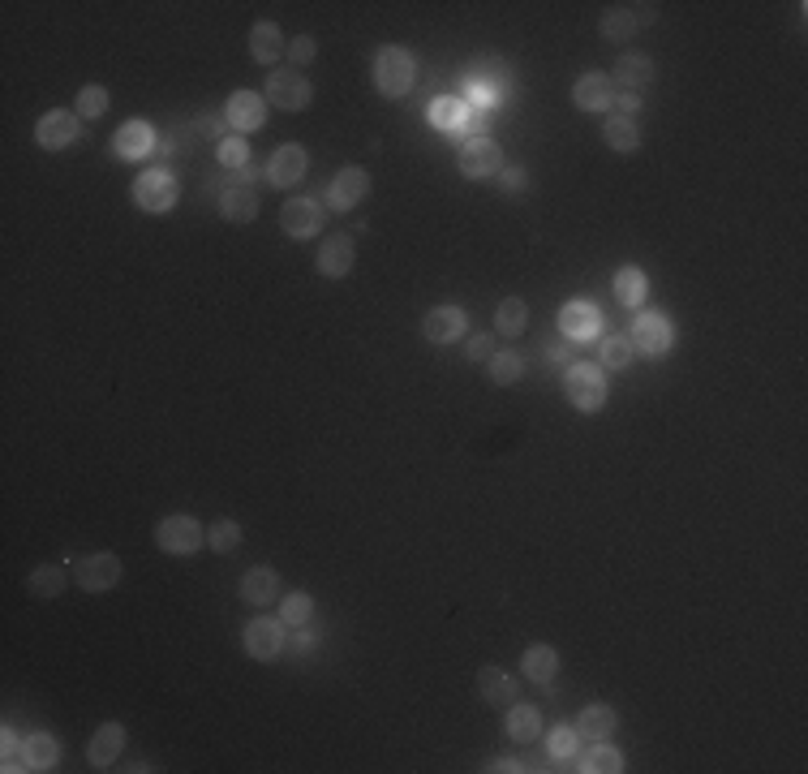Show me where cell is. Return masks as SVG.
<instances>
[{"label": "cell", "mask_w": 808, "mask_h": 774, "mask_svg": "<svg viewBox=\"0 0 808 774\" xmlns=\"http://www.w3.org/2000/svg\"><path fill=\"white\" fill-rule=\"evenodd\" d=\"M121 749H125V727L121 723H104V727H95L91 744H86V762H91L95 770H108L121 757Z\"/></svg>", "instance_id": "d6986e66"}, {"label": "cell", "mask_w": 808, "mask_h": 774, "mask_svg": "<svg viewBox=\"0 0 808 774\" xmlns=\"http://www.w3.org/2000/svg\"><path fill=\"white\" fill-rule=\"evenodd\" d=\"M490 357H495V336H473L469 340V362H490Z\"/></svg>", "instance_id": "7dc6e473"}, {"label": "cell", "mask_w": 808, "mask_h": 774, "mask_svg": "<svg viewBox=\"0 0 808 774\" xmlns=\"http://www.w3.org/2000/svg\"><path fill=\"white\" fill-rule=\"evenodd\" d=\"M220 215L233 224H250L258 215V190H250V185H228V190H220Z\"/></svg>", "instance_id": "603a6c76"}, {"label": "cell", "mask_w": 808, "mask_h": 774, "mask_svg": "<svg viewBox=\"0 0 808 774\" xmlns=\"http://www.w3.org/2000/svg\"><path fill=\"white\" fill-rule=\"evenodd\" d=\"M224 121L237 129V134H254V129L267 125V99L258 91H233L224 104Z\"/></svg>", "instance_id": "8fae6325"}, {"label": "cell", "mask_w": 808, "mask_h": 774, "mask_svg": "<svg viewBox=\"0 0 808 774\" xmlns=\"http://www.w3.org/2000/svg\"><path fill=\"white\" fill-rule=\"evenodd\" d=\"M314 99L310 91V78H301L297 69H276L267 78V104L280 108V112H301Z\"/></svg>", "instance_id": "9c48e42d"}, {"label": "cell", "mask_w": 808, "mask_h": 774, "mask_svg": "<svg viewBox=\"0 0 808 774\" xmlns=\"http://www.w3.org/2000/svg\"><path fill=\"white\" fill-rule=\"evenodd\" d=\"M366 194H370V172L357 168V164H349V168H340L336 177H331V185H327V207L353 211Z\"/></svg>", "instance_id": "7c38bea8"}, {"label": "cell", "mask_w": 808, "mask_h": 774, "mask_svg": "<svg viewBox=\"0 0 808 774\" xmlns=\"http://www.w3.org/2000/svg\"><path fill=\"white\" fill-rule=\"evenodd\" d=\"M306 168H310L306 147H297V142H284V147L267 160V181L276 185V190H293V185L306 177Z\"/></svg>", "instance_id": "9a60e30c"}, {"label": "cell", "mask_w": 808, "mask_h": 774, "mask_svg": "<svg viewBox=\"0 0 808 774\" xmlns=\"http://www.w3.org/2000/svg\"><path fill=\"white\" fill-rule=\"evenodd\" d=\"M525 323H529V306L521 297H503L495 306V332L499 336H521Z\"/></svg>", "instance_id": "d6a6232c"}, {"label": "cell", "mask_w": 808, "mask_h": 774, "mask_svg": "<svg viewBox=\"0 0 808 774\" xmlns=\"http://www.w3.org/2000/svg\"><path fill=\"white\" fill-rule=\"evenodd\" d=\"M478 688H482L486 706H495V710H508L512 697H516V680L508 676V671H499V667H482L478 671Z\"/></svg>", "instance_id": "4316f807"}, {"label": "cell", "mask_w": 808, "mask_h": 774, "mask_svg": "<svg viewBox=\"0 0 808 774\" xmlns=\"http://www.w3.org/2000/svg\"><path fill=\"white\" fill-rule=\"evenodd\" d=\"M202 542H207V529H202L194 516H164L160 525H155V547H160L164 555H194Z\"/></svg>", "instance_id": "3957f363"}, {"label": "cell", "mask_w": 808, "mask_h": 774, "mask_svg": "<svg viewBox=\"0 0 808 774\" xmlns=\"http://www.w3.org/2000/svg\"><path fill=\"white\" fill-rule=\"evenodd\" d=\"M78 134H82V117H78V112H69V108L43 112L39 125H35V142H39L43 151H65V147H74Z\"/></svg>", "instance_id": "ba28073f"}, {"label": "cell", "mask_w": 808, "mask_h": 774, "mask_svg": "<svg viewBox=\"0 0 808 774\" xmlns=\"http://www.w3.org/2000/svg\"><path fill=\"white\" fill-rule=\"evenodd\" d=\"M598 31H602V39H606V43H628L632 35L641 31V22H637V9H632V5L606 9V13H602V26H598Z\"/></svg>", "instance_id": "f1b7e54d"}, {"label": "cell", "mask_w": 808, "mask_h": 774, "mask_svg": "<svg viewBox=\"0 0 808 774\" xmlns=\"http://www.w3.org/2000/svg\"><path fill=\"white\" fill-rule=\"evenodd\" d=\"M611 82H615V86H624L628 95H637L641 86L654 82V61H649V56H641V52H624V56L615 61Z\"/></svg>", "instance_id": "7402d4cb"}, {"label": "cell", "mask_w": 808, "mask_h": 774, "mask_svg": "<svg viewBox=\"0 0 808 774\" xmlns=\"http://www.w3.org/2000/svg\"><path fill=\"white\" fill-rule=\"evenodd\" d=\"M598 327H602V319L589 301H568V306L559 310V332L568 340H589V336H598Z\"/></svg>", "instance_id": "44dd1931"}, {"label": "cell", "mask_w": 808, "mask_h": 774, "mask_svg": "<svg viewBox=\"0 0 808 774\" xmlns=\"http://www.w3.org/2000/svg\"><path fill=\"white\" fill-rule=\"evenodd\" d=\"M112 151H117V160H142L155 151V129L147 121H125L112 138Z\"/></svg>", "instance_id": "ffe728a7"}, {"label": "cell", "mask_w": 808, "mask_h": 774, "mask_svg": "<svg viewBox=\"0 0 808 774\" xmlns=\"http://www.w3.org/2000/svg\"><path fill=\"white\" fill-rule=\"evenodd\" d=\"M615 727H619V719H615L611 706H585L581 719H576V731H581L585 740H606Z\"/></svg>", "instance_id": "1f68e13d"}, {"label": "cell", "mask_w": 808, "mask_h": 774, "mask_svg": "<svg viewBox=\"0 0 808 774\" xmlns=\"http://www.w3.org/2000/svg\"><path fill=\"white\" fill-rule=\"evenodd\" d=\"M323 203H314V198H288V203L280 207V228L288 237H297V241H306V237H314L323 228Z\"/></svg>", "instance_id": "4fadbf2b"}, {"label": "cell", "mask_w": 808, "mask_h": 774, "mask_svg": "<svg viewBox=\"0 0 808 774\" xmlns=\"http://www.w3.org/2000/svg\"><path fill=\"white\" fill-rule=\"evenodd\" d=\"M237 177H241V185H250V190H254V181H258V177H267V168L245 164V168H237Z\"/></svg>", "instance_id": "f907efd6"}, {"label": "cell", "mask_w": 808, "mask_h": 774, "mask_svg": "<svg viewBox=\"0 0 808 774\" xmlns=\"http://www.w3.org/2000/svg\"><path fill=\"white\" fill-rule=\"evenodd\" d=\"M177 198H181V185L164 168H151V172H142V177L134 181V203L142 211H151V215L172 211V207H177Z\"/></svg>", "instance_id": "277c9868"}, {"label": "cell", "mask_w": 808, "mask_h": 774, "mask_svg": "<svg viewBox=\"0 0 808 774\" xmlns=\"http://www.w3.org/2000/svg\"><path fill=\"white\" fill-rule=\"evenodd\" d=\"M237 542H241V525L237 521H215L211 529H207V547L215 551V555H228V551H237Z\"/></svg>", "instance_id": "ab89813d"}, {"label": "cell", "mask_w": 808, "mask_h": 774, "mask_svg": "<svg viewBox=\"0 0 808 774\" xmlns=\"http://www.w3.org/2000/svg\"><path fill=\"white\" fill-rule=\"evenodd\" d=\"M551 362H555V366H568V344H555V349H551Z\"/></svg>", "instance_id": "db71d44e"}, {"label": "cell", "mask_w": 808, "mask_h": 774, "mask_svg": "<svg viewBox=\"0 0 808 774\" xmlns=\"http://www.w3.org/2000/svg\"><path fill=\"white\" fill-rule=\"evenodd\" d=\"M602 138H606V147L619 151V155H632V151L641 147V129H637V121H624V117H611V121H606Z\"/></svg>", "instance_id": "836d02e7"}, {"label": "cell", "mask_w": 808, "mask_h": 774, "mask_svg": "<svg viewBox=\"0 0 808 774\" xmlns=\"http://www.w3.org/2000/svg\"><path fill=\"white\" fill-rule=\"evenodd\" d=\"M564 396L576 413H598L606 405V375L602 366H589V362H572L564 370Z\"/></svg>", "instance_id": "6da1fadb"}, {"label": "cell", "mask_w": 808, "mask_h": 774, "mask_svg": "<svg viewBox=\"0 0 808 774\" xmlns=\"http://www.w3.org/2000/svg\"><path fill=\"white\" fill-rule=\"evenodd\" d=\"M74 581L82 585L86 594H108V590H117V581H121V559L112 555V551L86 555V559H78Z\"/></svg>", "instance_id": "52a82bcc"}, {"label": "cell", "mask_w": 808, "mask_h": 774, "mask_svg": "<svg viewBox=\"0 0 808 774\" xmlns=\"http://www.w3.org/2000/svg\"><path fill=\"white\" fill-rule=\"evenodd\" d=\"M645 293H649L645 271H641V267H619V276H615V297H619V306L637 310V306H645Z\"/></svg>", "instance_id": "4dcf8cb0"}, {"label": "cell", "mask_w": 808, "mask_h": 774, "mask_svg": "<svg viewBox=\"0 0 808 774\" xmlns=\"http://www.w3.org/2000/svg\"><path fill=\"white\" fill-rule=\"evenodd\" d=\"M456 164H460V172H465L469 181H482V177H495V172L503 168V155L486 134H473V138L460 142Z\"/></svg>", "instance_id": "30bf717a"}, {"label": "cell", "mask_w": 808, "mask_h": 774, "mask_svg": "<svg viewBox=\"0 0 808 774\" xmlns=\"http://www.w3.org/2000/svg\"><path fill=\"white\" fill-rule=\"evenodd\" d=\"M198 129H202V134H207V138H220V142H224V121H220V117L198 121Z\"/></svg>", "instance_id": "816d5d0a"}, {"label": "cell", "mask_w": 808, "mask_h": 774, "mask_svg": "<svg viewBox=\"0 0 808 774\" xmlns=\"http://www.w3.org/2000/svg\"><path fill=\"white\" fill-rule=\"evenodd\" d=\"M314 52H319V48H314V39H310V35H297L293 43H288V61H293V65H310V61H314Z\"/></svg>", "instance_id": "bcb514c9"}, {"label": "cell", "mask_w": 808, "mask_h": 774, "mask_svg": "<svg viewBox=\"0 0 808 774\" xmlns=\"http://www.w3.org/2000/svg\"><path fill=\"white\" fill-rule=\"evenodd\" d=\"M74 112H78L82 121H99L108 112V91H104V86H82Z\"/></svg>", "instance_id": "60d3db41"}, {"label": "cell", "mask_w": 808, "mask_h": 774, "mask_svg": "<svg viewBox=\"0 0 808 774\" xmlns=\"http://www.w3.org/2000/svg\"><path fill=\"white\" fill-rule=\"evenodd\" d=\"M56 757H61V744H56L48 731H35V736H26V766H31V770H52Z\"/></svg>", "instance_id": "e575fe53"}, {"label": "cell", "mask_w": 808, "mask_h": 774, "mask_svg": "<svg viewBox=\"0 0 808 774\" xmlns=\"http://www.w3.org/2000/svg\"><path fill=\"white\" fill-rule=\"evenodd\" d=\"M241 598L250 602V607H267V602L280 598V577L271 568H250L241 577Z\"/></svg>", "instance_id": "cb8c5ba5"}, {"label": "cell", "mask_w": 808, "mask_h": 774, "mask_svg": "<svg viewBox=\"0 0 808 774\" xmlns=\"http://www.w3.org/2000/svg\"><path fill=\"white\" fill-rule=\"evenodd\" d=\"M619 112H624V121H632V112H641V95H619Z\"/></svg>", "instance_id": "681fc988"}, {"label": "cell", "mask_w": 808, "mask_h": 774, "mask_svg": "<svg viewBox=\"0 0 808 774\" xmlns=\"http://www.w3.org/2000/svg\"><path fill=\"white\" fill-rule=\"evenodd\" d=\"M426 117H430L435 129H452V134H460V129H469L473 108L465 104V99H430Z\"/></svg>", "instance_id": "d4e9b609"}, {"label": "cell", "mask_w": 808, "mask_h": 774, "mask_svg": "<svg viewBox=\"0 0 808 774\" xmlns=\"http://www.w3.org/2000/svg\"><path fill=\"white\" fill-rule=\"evenodd\" d=\"M26 590H31L35 598H56V594H65V568H61V564L35 568L31 577H26Z\"/></svg>", "instance_id": "d590c367"}, {"label": "cell", "mask_w": 808, "mask_h": 774, "mask_svg": "<svg viewBox=\"0 0 808 774\" xmlns=\"http://www.w3.org/2000/svg\"><path fill=\"white\" fill-rule=\"evenodd\" d=\"M486 770H495V774H512V770H521V762H512V757H499V762H490Z\"/></svg>", "instance_id": "f5cc1de1"}, {"label": "cell", "mask_w": 808, "mask_h": 774, "mask_svg": "<svg viewBox=\"0 0 808 774\" xmlns=\"http://www.w3.org/2000/svg\"><path fill=\"white\" fill-rule=\"evenodd\" d=\"M310 615H314V598H310V594H288V598H284L280 620H284L288 628H306Z\"/></svg>", "instance_id": "b9f144b4"}, {"label": "cell", "mask_w": 808, "mask_h": 774, "mask_svg": "<svg viewBox=\"0 0 808 774\" xmlns=\"http://www.w3.org/2000/svg\"><path fill=\"white\" fill-rule=\"evenodd\" d=\"M503 731L516 740V744H533L542 736V714L533 706H508V719H503Z\"/></svg>", "instance_id": "f546056e"}, {"label": "cell", "mask_w": 808, "mask_h": 774, "mask_svg": "<svg viewBox=\"0 0 808 774\" xmlns=\"http://www.w3.org/2000/svg\"><path fill=\"white\" fill-rule=\"evenodd\" d=\"M508 78H512L508 61H499V56H482V61L469 69V99L473 104H499V99L508 95Z\"/></svg>", "instance_id": "5b68a950"}, {"label": "cell", "mask_w": 808, "mask_h": 774, "mask_svg": "<svg viewBox=\"0 0 808 774\" xmlns=\"http://www.w3.org/2000/svg\"><path fill=\"white\" fill-rule=\"evenodd\" d=\"M353 258H357L353 237H349V233H331L323 246H319V258H314V267H319L327 280H344V276L353 271Z\"/></svg>", "instance_id": "e0dca14e"}, {"label": "cell", "mask_w": 808, "mask_h": 774, "mask_svg": "<svg viewBox=\"0 0 808 774\" xmlns=\"http://www.w3.org/2000/svg\"><path fill=\"white\" fill-rule=\"evenodd\" d=\"M0 770H9V774L31 770V766H26V740L5 736V749H0Z\"/></svg>", "instance_id": "ee69618b"}, {"label": "cell", "mask_w": 808, "mask_h": 774, "mask_svg": "<svg viewBox=\"0 0 808 774\" xmlns=\"http://www.w3.org/2000/svg\"><path fill=\"white\" fill-rule=\"evenodd\" d=\"M284 650V620H271V615H258V620L245 624V654L258 658V663H271Z\"/></svg>", "instance_id": "5bb4252c"}, {"label": "cell", "mask_w": 808, "mask_h": 774, "mask_svg": "<svg viewBox=\"0 0 808 774\" xmlns=\"http://www.w3.org/2000/svg\"><path fill=\"white\" fill-rule=\"evenodd\" d=\"M576 770H585V774H619V770H624V757H619L606 740H594V749L581 757V766H576Z\"/></svg>", "instance_id": "8d00e7d4"}, {"label": "cell", "mask_w": 808, "mask_h": 774, "mask_svg": "<svg viewBox=\"0 0 808 774\" xmlns=\"http://www.w3.org/2000/svg\"><path fill=\"white\" fill-rule=\"evenodd\" d=\"M576 740H581V731H576V727H555L551 731V757L568 762V757L576 753Z\"/></svg>", "instance_id": "f6af8a7d"}, {"label": "cell", "mask_w": 808, "mask_h": 774, "mask_svg": "<svg viewBox=\"0 0 808 774\" xmlns=\"http://www.w3.org/2000/svg\"><path fill=\"white\" fill-rule=\"evenodd\" d=\"M490 379H495L499 387H512V383H521V375H525V362H521V353H508V349H503V353H495V357H490Z\"/></svg>", "instance_id": "f35d334b"}, {"label": "cell", "mask_w": 808, "mask_h": 774, "mask_svg": "<svg viewBox=\"0 0 808 774\" xmlns=\"http://www.w3.org/2000/svg\"><path fill=\"white\" fill-rule=\"evenodd\" d=\"M611 99H615V82H611V74H602V69H589V74L576 78V86H572V104L581 112H606Z\"/></svg>", "instance_id": "2e32d148"}, {"label": "cell", "mask_w": 808, "mask_h": 774, "mask_svg": "<svg viewBox=\"0 0 808 774\" xmlns=\"http://www.w3.org/2000/svg\"><path fill=\"white\" fill-rule=\"evenodd\" d=\"M465 327H469V319L460 306H435V310H426V319H422V336L430 344H452V340L465 336Z\"/></svg>", "instance_id": "ac0fdd59"}, {"label": "cell", "mask_w": 808, "mask_h": 774, "mask_svg": "<svg viewBox=\"0 0 808 774\" xmlns=\"http://www.w3.org/2000/svg\"><path fill=\"white\" fill-rule=\"evenodd\" d=\"M288 48H284V35H280V26L276 22H254V31H250V56L258 65H271V61H280Z\"/></svg>", "instance_id": "484cf974"}, {"label": "cell", "mask_w": 808, "mask_h": 774, "mask_svg": "<svg viewBox=\"0 0 808 774\" xmlns=\"http://www.w3.org/2000/svg\"><path fill=\"white\" fill-rule=\"evenodd\" d=\"M374 86L387 99H400L413 91V56L404 48H383L374 56Z\"/></svg>", "instance_id": "7a4b0ae2"}, {"label": "cell", "mask_w": 808, "mask_h": 774, "mask_svg": "<svg viewBox=\"0 0 808 774\" xmlns=\"http://www.w3.org/2000/svg\"><path fill=\"white\" fill-rule=\"evenodd\" d=\"M215 155H220L224 168H245L250 164V142L245 138H224L220 147H215Z\"/></svg>", "instance_id": "7bdbcfd3"}, {"label": "cell", "mask_w": 808, "mask_h": 774, "mask_svg": "<svg viewBox=\"0 0 808 774\" xmlns=\"http://www.w3.org/2000/svg\"><path fill=\"white\" fill-rule=\"evenodd\" d=\"M503 190H525V168H508V172H503Z\"/></svg>", "instance_id": "c3c4849f"}, {"label": "cell", "mask_w": 808, "mask_h": 774, "mask_svg": "<svg viewBox=\"0 0 808 774\" xmlns=\"http://www.w3.org/2000/svg\"><path fill=\"white\" fill-rule=\"evenodd\" d=\"M628 340H632V349L637 353H645V357H662L671 349V340H675V327H671V319L662 310H645L637 323H632V332H628Z\"/></svg>", "instance_id": "8992f818"}, {"label": "cell", "mask_w": 808, "mask_h": 774, "mask_svg": "<svg viewBox=\"0 0 808 774\" xmlns=\"http://www.w3.org/2000/svg\"><path fill=\"white\" fill-rule=\"evenodd\" d=\"M632 353H637V349H632L628 332H611V336L602 340V349H598V362L611 366V370H624V366L632 362Z\"/></svg>", "instance_id": "74e56055"}, {"label": "cell", "mask_w": 808, "mask_h": 774, "mask_svg": "<svg viewBox=\"0 0 808 774\" xmlns=\"http://www.w3.org/2000/svg\"><path fill=\"white\" fill-rule=\"evenodd\" d=\"M521 671L533 684H551L559 676V654L555 645H529L525 658H521Z\"/></svg>", "instance_id": "83f0119b"}]
</instances>
